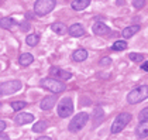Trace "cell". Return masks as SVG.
Wrapping results in <instances>:
<instances>
[{"label": "cell", "instance_id": "6da1fadb", "mask_svg": "<svg viewBox=\"0 0 148 140\" xmlns=\"http://www.w3.org/2000/svg\"><path fill=\"white\" fill-rule=\"evenodd\" d=\"M148 98V85H140L134 88L131 92L127 95V102L130 105H137Z\"/></svg>", "mask_w": 148, "mask_h": 140}, {"label": "cell", "instance_id": "7a4b0ae2", "mask_svg": "<svg viewBox=\"0 0 148 140\" xmlns=\"http://www.w3.org/2000/svg\"><path fill=\"white\" fill-rule=\"evenodd\" d=\"M40 85H41V88H44V89L54 93H61L66 89L65 83H62V81H58L55 78H49V77L48 78H42Z\"/></svg>", "mask_w": 148, "mask_h": 140}, {"label": "cell", "instance_id": "3957f363", "mask_svg": "<svg viewBox=\"0 0 148 140\" xmlns=\"http://www.w3.org/2000/svg\"><path fill=\"white\" fill-rule=\"evenodd\" d=\"M57 0H37L34 4V13L38 17L47 16L48 13H51L55 9Z\"/></svg>", "mask_w": 148, "mask_h": 140}, {"label": "cell", "instance_id": "277c9868", "mask_svg": "<svg viewBox=\"0 0 148 140\" xmlns=\"http://www.w3.org/2000/svg\"><path fill=\"white\" fill-rule=\"evenodd\" d=\"M130 120H131V115H130V113H127V112L120 113L119 116L114 119V122H113V125H112L110 132H112L113 134L120 133V132H121L123 129H125V126L130 123Z\"/></svg>", "mask_w": 148, "mask_h": 140}, {"label": "cell", "instance_id": "5b68a950", "mask_svg": "<svg viewBox=\"0 0 148 140\" xmlns=\"http://www.w3.org/2000/svg\"><path fill=\"white\" fill-rule=\"evenodd\" d=\"M88 120H89V115H88L86 112H80V113H78L76 116L71 120V123H69V126H68L69 132H72V133L79 132L80 129H83V126L88 123Z\"/></svg>", "mask_w": 148, "mask_h": 140}, {"label": "cell", "instance_id": "8992f818", "mask_svg": "<svg viewBox=\"0 0 148 140\" xmlns=\"http://www.w3.org/2000/svg\"><path fill=\"white\" fill-rule=\"evenodd\" d=\"M73 112V102L71 98H64L58 105V115L61 117H68Z\"/></svg>", "mask_w": 148, "mask_h": 140}, {"label": "cell", "instance_id": "52a82bcc", "mask_svg": "<svg viewBox=\"0 0 148 140\" xmlns=\"http://www.w3.org/2000/svg\"><path fill=\"white\" fill-rule=\"evenodd\" d=\"M21 89V82L14 79V81H7L4 83L0 85V92L1 95H12V93H16L17 91Z\"/></svg>", "mask_w": 148, "mask_h": 140}, {"label": "cell", "instance_id": "ba28073f", "mask_svg": "<svg viewBox=\"0 0 148 140\" xmlns=\"http://www.w3.org/2000/svg\"><path fill=\"white\" fill-rule=\"evenodd\" d=\"M33 120H34V115L27 113V112H21V113L16 115V117H14V123L17 126H23V125H27V123H31Z\"/></svg>", "mask_w": 148, "mask_h": 140}, {"label": "cell", "instance_id": "9c48e42d", "mask_svg": "<svg viewBox=\"0 0 148 140\" xmlns=\"http://www.w3.org/2000/svg\"><path fill=\"white\" fill-rule=\"evenodd\" d=\"M57 95H48L45 96L42 101H41V103H40V108L42 109V110H51L55 103H57Z\"/></svg>", "mask_w": 148, "mask_h": 140}, {"label": "cell", "instance_id": "30bf717a", "mask_svg": "<svg viewBox=\"0 0 148 140\" xmlns=\"http://www.w3.org/2000/svg\"><path fill=\"white\" fill-rule=\"evenodd\" d=\"M49 72H51L54 77L59 78L61 81H68V79L72 78V74H71V72L61 70V68H58V67H51V68H49Z\"/></svg>", "mask_w": 148, "mask_h": 140}, {"label": "cell", "instance_id": "8fae6325", "mask_svg": "<svg viewBox=\"0 0 148 140\" xmlns=\"http://www.w3.org/2000/svg\"><path fill=\"white\" fill-rule=\"evenodd\" d=\"M92 31H93L96 35H106V34H109V33H110V27H109L106 23L97 21V23L93 24Z\"/></svg>", "mask_w": 148, "mask_h": 140}, {"label": "cell", "instance_id": "7c38bea8", "mask_svg": "<svg viewBox=\"0 0 148 140\" xmlns=\"http://www.w3.org/2000/svg\"><path fill=\"white\" fill-rule=\"evenodd\" d=\"M136 134L138 139H144L148 136V119H144L138 123V126L136 129Z\"/></svg>", "mask_w": 148, "mask_h": 140}, {"label": "cell", "instance_id": "4fadbf2b", "mask_svg": "<svg viewBox=\"0 0 148 140\" xmlns=\"http://www.w3.org/2000/svg\"><path fill=\"white\" fill-rule=\"evenodd\" d=\"M103 120H104V112H103L102 106H95V110H93V128H97Z\"/></svg>", "mask_w": 148, "mask_h": 140}, {"label": "cell", "instance_id": "5bb4252c", "mask_svg": "<svg viewBox=\"0 0 148 140\" xmlns=\"http://www.w3.org/2000/svg\"><path fill=\"white\" fill-rule=\"evenodd\" d=\"M68 33L72 37H82V35L85 34V28H83V26L82 24H72L71 27L68 28Z\"/></svg>", "mask_w": 148, "mask_h": 140}, {"label": "cell", "instance_id": "9a60e30c", "mask_svg": "<svg viewBox=\"0 0 148 140\" xmlns=\"http://www.w3.org/2000/svg\"><path fill=\"white\" fill-rule=\"evenodd\" d=\"M89 4H90V0H73V1L71 3L72 9L76 10V12H80V10L86 9Z\"/></svg>", "mask_w": 148, "mask_h": 140}, {"label": "cell", "instance_id": "2e32d148", "mask_svg": "<svg viewBox=\"0 0 148 140\" xmlns=\"http://www.w3.org/2000/svg\"><path fill=\"white\" fill-rule=\"evenodd\" d=\"M33 61H34V57H33V54H30V52H24V54L20 55V58H18V62H20L21 67H28V65H31Z\"/></svg>", "mask_w": 148, "mask_h": 140}, {"label": "cell", "instance_id": "e0dca14e", "mask_svg": "<svg viewBox=\"0 0 148 140\" xmlns=\"http://www.w3.org/2000/svg\"><path fill=\"white\" fill-rule=\"evenodd\" d=\"M138 31H140V26H138V24H134V26L125 27L124 30H123V33H121V35H123L124 38H130V37H133L134 34H137Z\"/></svg>", "mask_w": 148, "mask_h": 140}, {"label": "cell", "instance_id": "ac0fdd59", "mask_svg": "<svg viewBox=\"0 0 148 140\" xmlns=\"http://www.w3.org/2000/svg\"><path fill=\"white\" fill-rule=\"evenodd\" d=\"M86 58H88V51H86V50H83V48L76 50V51L72 54V59H73V61H76V62H82V61H85Z\"/></svg>", "mask_w": 148, "mask_h": 140}, {"label": "cell", "instance_id": "d6986e66", "mask_svg": "<svg viewBox=\"0 0 148 140\" xmlns=\"http://www.w3.org/2000/svg\"><path fill=\"white\" fill-rule=\"evenodd\" d=\"M14 24H16V20L13 17H3V19H0V27L4 28V30H10L12 27H14Z\"/></svg>", "mask_w": 148, "mask_h": 140}, {"label": "cell", "instance_id": "ffe728a7", "mask_svg": "<svg viewBox=\"0 0 148 140\" xmlns=\"http://www.w3.org/2000/svg\"><path fill=\"white\" fill-rule=\"evenodd\" d=\"M51 30H52L54 33H57V34H65V33H66V26L64 23L57 21V23L51 24Z\"/></svg>", "mask_w": 148, "mask_h": 140}, {"label": "cell", "instance_id": "44dd1931", "mask_svg": "<svg viewBox=\"0 0 148 140\" xmlns=\"http://www.w3.org/2000/svg\"><path fill=\"white\" fill-rule=\"evenodd\" d=\"M25 43H27V46L30 47H35L38 43H40V35L38 34H30L27 35V38H25Z\"/></svg>", "mask_w": 148, "mask_h": 140}, {"label": "cell", "instance_id": "7402d4cb", "mask_svg": "<svg viewBox=\"0 0 148 140\" xmlns=\"http://www.w3.org/2000/svg\"><path fill=\"white\" fill-rule=\"evenodd\" d=\"M47 128H48V123H47L45 120H38L33 126V130H34L35 133H41V132L47 130Z\"/></svg>", "mask_w": 148, "mask_h": 140}, {"label": "cell", "instance_id": "603a6c76", "mask_svg": "<svg viewBox=\"0 0 148 140\" xmlns=\"http://www.w3.org/2000/svg\"><path fill=\"white\" fill-rule=\"evenodd\" d=\"M112 50H113V51H124V50H127V41H125V40L116 41L113 46H112Z\"/></svg>", "mask_w": 148, "mask_h": 140}, {"label": "cell", "instance_id": "cb8c5ba5", "mask_svg": "<svg viewBox=\"0 0 148 140\" xmlns=\"http://www.w3.org/2000/svg\"><path fill=\"white\" fill-rule=\"evenodd\" d=\"M10 105H12V109H13V110H17V112H18V110L24 109V108L27 106V103H25L24 101H16V102H12Z\"/></svg>", "mask_w": 148, "mask_h": 140}, {"label": "cell", "instance_id": "d4e9b609", "mask_svg": "<svg viewBox=\"0 0 148 140\" xmlns=\"http://www.w3.org/2000/svg\"><path fill=\"white\" fill-rule=\"evenodd\" d=\"M128 58L131 59V61H134V62H141V61H144V55L143 54H138V52H130L128 54Z\"/></svg>", "mask_w": 148, "mask_h": 140}, {"label": "cell", "instance_id": "484cf974", "mask_svg": "<svg viewBox=\"0 0 148 140\" xmlns=\"http://www.w3.org/2000/svg\"><path fill=\"white\" fill-rule=\"evenodd\" d=\"M133 6L136 9H143L145 6V0H133Z\"/></svg>", "mask_w": 148, "mask_h": 140}, {"label": "cell", "instance_id": "4316f807", "mask_svg": "<svg viewBox=\"0 0 148 140\" xmlns=\"http://www.w3.org/2000/svg\"><path fill=\"white\" fill-rule=\"evenodd\" d=\"M138 117L140 120H144V119H148V108H144L140 113H138Z\"/></svg>", "mask_w": 148, "mask_h": 140}, {"label": "cell", "instance_id": "83f0119b", "mask_svg": "<svg viewBox=\"0 0 148 140\" xmlns=\"http://www.w3.org/2000/svg\"><path fill=\"white\" fill-rule=\"evenodd\" d=\"M110 62H112V58H109V57H103L100 59V67H106V65H110Z\"/></svg>", "mask_w": 148, "mask_h": 140}, {"label": "cell", "instance_id": "f1b7e54d", "mask_svg": "<svg viewBox=\"0 0 148 140\" xmlns=\"http://www.w3.org/2000/svg\"><path fill=\"white\" fill-rule=\"evenodd\" d=\"M20 28H21L23 31H27V30H30V28H31V26H30L28 21H21V23H20Z\"/></svg>", "mask_w": 148, "mask_h": 140}, {"label": "cell", "instance_id": "f546056e", "mask_svg": "<svg viewBox=\"0 0 148 140\" xmlns=\"http://www.w3.org/2000/svg\"><path fill=\"white\" fill-rule=\"evenodd\" d=\"M4 129H6V122H4V120H0V133H1Z\"/></svg>", "mask_w": 148, "mask_h": 140}, {"label": "cell", "instance_id": "4dcf8cb0", "mask_svg": "<svg viewBox=\"0 0 148 140\" xmlns=\"http://www.w3.org/2000/svg\"><path fill=\"white\" fill-rule=\"evenodd\" d=\"M0 140H10V137L6 133H0Z\"/></svg>", "mask_w": 148, "mask_h": 140}, {"label": "cell", "instance_id": "1f68e13d", "mask_svg": "<svg viewBox=\"0 0 148 140\" xmlns=\"http://www.w3.org/2000/svg\"><path fill=\"white\" fill-rule=\"evenodd\" d=\"M35 140H52V139L48 137V136H41V137H38V139H35Z\"/></svg>", "mask_w": 148, "mask_h": 140}, {"label": "cell", "instance_id": "d6a6232c", "mask_svg": "<svg viewBox=\"0 0 148 140\" xmlns=\"http://www.w3.org/2000/svg\"><path fill=\"white\" fill-rule=\"evenodd\" d=\"M141 68H143L144 71H148V62H144V64L141 65Z\"/></svg>", "mask_w": 148, "mask_h": 140}, {"label": "cell", "instance_id": "836d02e7", "mask_svg": "<svg viewBox=\"0 0 148 140\" xmlns=\"http://www.w3.org/2000/svg\"><path fill=\"white\" fill-rule=\"evenodd\" d=\"M116 3H117L119 6H121V3H124V0H116Z\"/></svg>", "mask_w": 148, "mask_h": 140}, {"label": "cell", "instance_id": "e575fe53", "mask_svg": "<svg viewBox=\"0 0 148 140\" xmlns=\"http://www.w3.org/2000/svg\"><path fill=\"white\" fill-rule=\"evenodd\" d=\"M1 1H4V0H0V3H1Z\"/></svg>", "mask_w": 148, "mask_h": 140}, {"label": "cell", "instance_id": "d590c367", "mask_svg": "<svg viewBox=\"0 0 148 140\" xmlns=\"http://www.w3.org/2000/svg\"><path fill=\"white\" fill-rule=\"evenodd\" d=\"M0 96H3V95H1V92H0Z\"/></svg>", "mask_w": 148, "mask_h": 140}]
</instances>
